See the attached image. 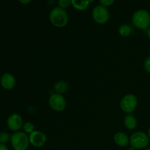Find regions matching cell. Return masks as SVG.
I'll return each instance as SVG.
<instances>
[{"instance_id": "1", "label": "cell", "mask_w": 150, "mask_h": 150, "mask_svg": "<svg viewBox=\"0 0 150 150\" xmlns=\"http://www.w3.org/2000/svg\"><path fill=\"white\" fill-rule=\"evenodd\" d=\"M49 20L51 24L55 27L63 28L68 23L69 18L64 9L56 7L50 12Z\"/></svg>"}, {"instance_id": "2", "label": "cell", "mask_w": 150, "mask_h": 150, "mask_svg": "<svg viewBox=\"0 0 150 150\" xmlns=\"http://www.w3.org/2000/svg\"><path fill=\"white\" fill-rule=\"evenodd\" d=\"M133 24L141 30H147L150 27V13L146 10H139L132 16Z\"/></svg>"}, {"instance_id": "3", "label": "cell", "mask_w": 150, "mask_h": 150, "mask_svg": "<svg viewBox=\"0 0 150 150\" xmlns=\"http://www.w3.org/2000/svg\"><path fill=\"white\" fill-rule=\"evenodd\" d=\"M10 143L14 150H27L30 144L29 135L24 132H15L11 135Z\"/></svg>"}, {"instance_id": "4", "label": "cell", "mask_w": 150, "mask_h": 150, "mask_svg": "<svg viewBox=\"0 0 150 150\" xmlns=\"http://www.w3.org/2000/svg\"><path fill=\"white\" fill-rule=\"evenodd\" d=\"M149 141L147 133L143 131H137L133 133L130 137V145L135 149H142L147 147Z\"/></svg>"}, {"instance_id": "5", "label": "cell", "mask_w": 150, "mask_h": 150, "mask_svg": "<svg viewBox=\"0 0 150 150\" xmlns=\"http://www.w3.org/2000/svg\"><path fill=\"white\" fill-rule=\"evenodd\" d=\"M138 105V98L133 94H127L122 97L120 103V108L127 114H132Z\"/></svg>"}, {"instance_id": "6", "label": "cell", "mask_w": 150, "mask_h": 150, "mask_svg": "<svg viewBox=\"0 0 150 150\" xmlns=\"http://www.w3.org/2000/svg\"><path fill=\"white\" fill-rule=\"evenodd\" d=\"M50 108L57 112H62L67 106V102L63 95L54 93L50 96L48 100Z\"/></svg>"}, {"instance_id": "7", "label": "cell", "mask_w": 150, "mask_h": 150, "mask_svg": "<svg viewBox=\"0 0 150 150\" xmlns=\"http://www.w3.org/2000/svg\"><path fill=\"white\" fill-rule=\"evenodd\" d=\"M92 18L98 24H105L110 18V14L108 9L103 5H98L93 9Z\"/></svg>"}, {"instance_id": "8", "label": "cell", "mask_w": 150, "mask_h": 150, "mask_svg": "<svg viewBox=\"0 0 150 150\" xmlns=\"http://www.w3.org/2000/svg\"><path fill=\"white\" fill-rule=\"evenodd\" d=\"M30 144L35 147H42L47 142V136L43 132L35 130L29 135Z\"/></svg>"}, {"instance_id": "9", "label": "cell", "mask_w": 150, "mask_h": 150, "mask_svg": "<svg viewBox=\"0 0 150 150\" xmlns=\"http://www.w3.org/2000/svg\"><path fill=\"white\" fill-rule=\"evenodd\" d=\"M7 127L10 130L14 132L19 131L23 127V120L21 116L18 114H13L8 117L7 121Z\"/></svg>"}, {"instance_id": "10", "label": "cell", "mask_w": 150, "mask_h": 150, "mask_svg": "<svg viewBox=\"0 0 150 150\" xmlns=\"http://www.w3.org/2000/svg\"><path fill=\"white\" fill-rule=\"evenodd\" d=\"M0 83L4 89L7 90H10L15 87L16 83V78L13 74L9 73H6L2 75L0 79Z\"/></svg>"}, {"instance_id": "11", "label": "cell", "mask_w": 150, "mask_h": 150, "mask_svg": "<svg viewBox=\"0 0 150 150\" xmlns=\"http://www.w3.org/2000/svg\"><path fill=\"white\" fill-rule=\"evenodd\" d=\"M114 142L117 146L125 147L130 144V137L123 132H117L114 136Z\"/></svg>"}, {"instance_id": "12", "label": "cell", "mask_w": 150, "mask_h": 150, "mask_svg": "<svg viewBox=\"0 0 150 150\" xmlns=\"http://www.w3.org/2000/svg\"><path fill=\"white\" fill-rule=\"evenodd\" d=\"M124 125L128 130H134L138 125L137 119L132 114H127L124 119Z\"/></svg>"}, {"instance_id": "13", "label": "cell", "mask_w": 150, "mask_h": 150, "mask_svg": "<svg viewBox=\"0 0 150 150\" xmlns=\"http://www.w3.org/2000/svg\"><path fill=\"white\" fill-rule=\"evenodd\" d=\"M72 5L78 10H84L88 8L93 0H71Z\"/></svg>"}, {"instance_id": "14", "label": "cell", "mask_w": 150, "mask_h": 150, "mask_svg": "<svg viewBox=\"0 0 150 150\" xmlns=\"http://www.w3.org/2000/svg\"><path fill=\"white\" fill-rule=\"evenodd\" d=\"M68 89V83L64 81H59L54 84V90L55 93L63 95Z\"/></svg>"}, {"instance_id": "15", "label": "cell", "mask_w": 150, "mask_h": 150, "mask_svg": "<svg viewBox=\"0 0 150 150\" xmlns=\"http://www.w3.org/2000/svg\"><path fill=\"white\" fill-rule=\"evenodd\" d=\"M119 34L122 37H128L131 34V28L127 24H122L119 27Z\"/></svg>"}, {"instance_id": "16", "label": "cell", "mask_w": 150, "mask_h": 150, "mask_svg": "<svg viewBox=\"0 0 150 150\" xmlns=\"http://www.w3.org/2000/svg\"><path fill=\"white\" fill-rule=\"evenodd\" d=\"M23 132L27 135L31 134V133L36 130H35V125L31 122H26L23 123Z\"/></svg>"}, {"instance_id": "17", "label": "cell", "mask_w": 150, "mask_h": 150, "mask_svg": "<svg viewBox=\"0 0 150 150\" xmlns=\"http://www.w3.org/2000/svg\"><path fill=\"white\" fill-rule=\"evenodd\" d=\"M10 138H11V136H10L9 133H5V132L0 133V144H6L10 141Z\"/></svg>"}, {"instance_id": "18", "label": "cell", "mask_w": 150, "mask_h": 150, "mask_svg": "<svg viewBox=\"0 0 150 150\" xmlns=\"http://www.w3.org/2000/svg\"><path fill=\"white\" fill-rule=\"evenodd\" d=\"M58 2L59 7L63 9L67 8L68 7H70V4H72L71 0H59Z\"/></svg>"}, {"instance_id": "19", "label": "cell", "mask_w": 150, "mask_h": 150, "mask_svg": "<svg viewBox=\"0 0 150 150\" xmlns=\"http://www.w3.org/2000/svg\"><path fill=\"white\" fill-rule=\"evenodd\" d=\"M144 68L146 73L150 74V55L145 59L144 63Z\"/></svg>"}, {"instance_id": "20", "label": "cell", "mask_w": 150, "mask_h": 150, "mask_svg": "<svg viewBox=\"0 0 150 150\" xmlns=\"http://www.w3.org/2000/svg\"><path fill=\"white\" fill-rule=\"evenodd\" d=\"M101 5L104 6V7H108V6H111L114 2V0H100Z\"/></svg>"}, {"instance_id": "21", "label": "cell", "mask_w": 150, "mask_h": 150, "mask_svg": "<svg viewBox=\"0 0 150 150\" xmlns=\"http://www.w3.org/2000/svg\"><path fill=\"white\" fill-rule=\"evenodd\" d=\"M0 150H9V149L5 144H0Z\"/></svg>"}, {"instance_id": "22", "label": "cell", "mask_w": 150, "mask_h": 150, "mask_svg": "<svg viewBox=\"0 0 150 150\" xmlns=\"http://www.w3.org/2000/svg\"><path fill=\"white\" fill-rule=\"evenodd\" d=\"M18 1H20V2L21 3V4H29V3L30 2V1H32V0H18Z\"/></svg>"}, {"instance_id": "23", "label": "cell", "mask_w": 150, "mask_h": 150, "mask_svg": "<svg viewBox=\"0 0 150 150\" xmlns=\"http://www.w3.org/2000/svg\"><path fill=\"white\" fill-rule=\"evenodd\" d=\"M146 34H147V37L149 38V39L150 40V27L147 29V30H146Z\"/></svg>"}, {"instance_id": "24", "label": "cell", "mask_w": 150, "mask_h": 150, "mask_svg": "<svg viewBox=\"0 0 150 150\" xmlns=\"http://www.w3.org/2000/svg\"><path fill=\"white\" fill-rule=\"evenodd\" d=\"M147 135H148V136H149V139H150V127H149V129H148Z\"/></svg>"}, {"instance_id": "25", "label": "cell", "mask_w": 150, "mask_h": 150, "mask_svg": "<svg viewBox=\"0 0 150 150\" xmlns=\"http://www.w3.org/2000/svg\"><path fill=\"white\" fill-rule=\"evenodd\" d=\"M145 150H150V147H149V148H146V149H145Z\"/></svg>"}]
</instances>
